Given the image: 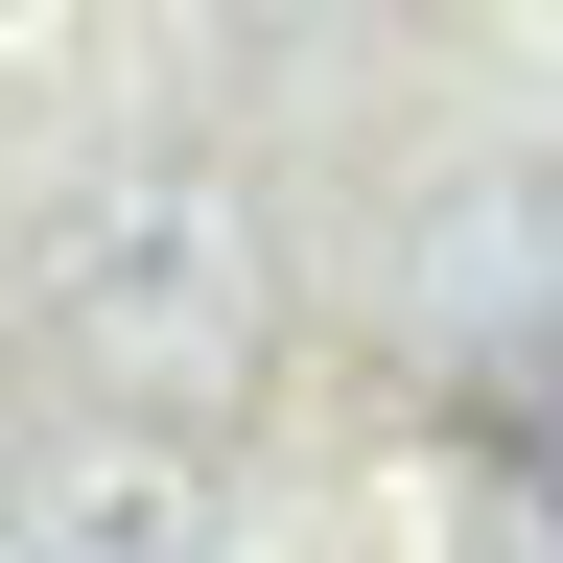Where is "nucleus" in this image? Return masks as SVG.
I'll use <instances>...</instances> for the list:
<instances>
[{"label":"nucleus","mask_w":563,"mask_h":563,"mask_svg":"<svg viewBox=\"0 0 563 563\" xmlns=\"http://www.w3.org/2000/svg\"><path fill=\"white\" fill-rule=\"evenodd\" d=\"M47 306L118 352L95 399H165V422H188V399L258 352V235H235V188H211V165H118V188H70Z\"/></svg>","instance_id":"1"},{"label":"nucleus","mask_w":563,"mask_h":563,"mask_svg":"<svg viewBox=\"0 0 563 563\" xmlns=\"http://www.w3.org/2000/svg\"><path fill=\"white\" fill-rule=\"evenodd\" d=\"M235 493H211V422L165 399H24L0 422V563H211Z\"/></svg>","instance_id":"2"},{"label":"nucleus","mask_w":563,"mask_h":563,"mask_svg":"<svg viewBox=\"0 0 563 563\" xmlns=\"http://www.w3.org/2000/svg\"><path fill=\"white\" fill-rule=\"evenodd\" d=\"M446 306H470L493 376H563V165H517V188L446 211Z\"/></svg>","instance_id":"3"},{"label":"nucleus","mask_w":563,"mask_h":563,"mask_svg":"<svg viewBox=\"0 0 563 563\" xmlns=\"http://www.w3.org/2000/svg\"><path fill=\"white\" fill-rule=\"evenodd\" d=\"M470 470H493V517H540V563H563V376H470Z\"/></svg>","instance_id":"4"}]
</instances>
